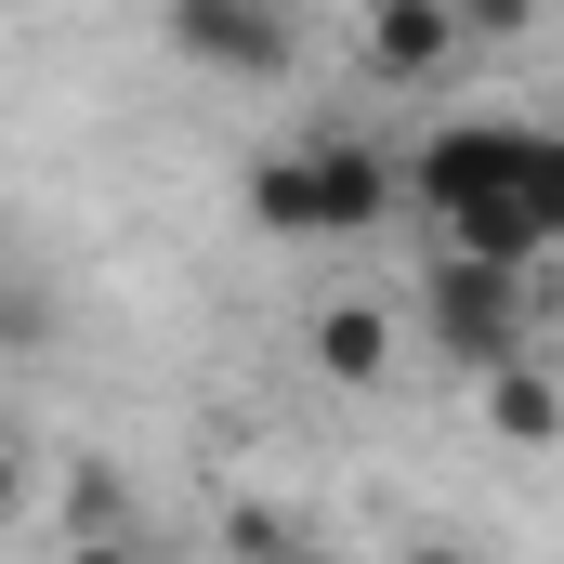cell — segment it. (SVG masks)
<instances>
[{"label":"cell","instance_id":"cell-11","mask_svg":"<svg viewBox=\"0 0 564 564\" xmlns=\"http://www.w3.org/2000/svg\"><path fill=\"white\" fill-rule=\"evenodd\" d=\"M0 341L26 355V341H53V302H26V289H0Z\"/></svg>","mask_w":564,"mask_h":564},{"label":"cell","instance_id":"cell-2","mask_svg":"<svg viewBox=\"0 0 564 564\" xmlns=\"http://www.w3.org/2000/svg\"><path fill=\"white\" fill-rule=\"evenodd\" d=\"M421 328L446 341V368H512V355H539V276H499V263H459V250H433L421 263Z\"/></svg>","mask_w":564,"mask_h":564},{"label":"cell","instance_id":"cell-7","mask_svg":"<svg viewBox=\"0 0 564 564\" xmlns=\"http://www.w3.org/2000/svg\"><path fill=\"white\" fill-rule=\"evenodd\" d=\"M224 552H237V564H341L289 499H237V512H224Z\"/></svg>","mask_w":564,"mask_h":564},{"label":"cell","instance_id":"cell-14","mask_svg":"<svg viewBox=\"0 0 564 564\" xmlns=\"http://www.w3.org/2000/svg\"><path fill=\"white\" fill-rule=\"evenodd\" d=\"M408 564H473V552H459V539H421V552H408Z\"/></svg>","mask_w":564,"mask_h":564},{"label":"cell","instance_id":"cell-9","mask_svg":"<svg viewBox=\"0 0 564 564\" xmlns=\"http://www.w3.org/2000/svg\"><path fill=\"white\" fill-rule=\"evenodd\" d=\"M250 224H263V237H315V184H302V144L250 158Z\"/></svg>","mask_w":564,"mask_h":564},{"label":"cell","instance_id":"cell-13","mask_svg":"<svg viewBox=\"0 0 564 564\" xmlns=\"http://www.w3.org/2000/svg\"><path fill=\"white\" fill-rule=\"evenodd\" d=\"M66 564H144V539H93V552H66Z\"/></svg>","mask_w":564,"mask_h":564},{"label":"cell","instance_id":"cell-15","mask_svg":"<svg viewBox=\"0 0 564 564\" xmlns=\"http://www.w3.org/2000/svg\"><path fill=\"white\" fill-rule=\"evenodd\" d=\"M0 289H13V263H0Z\"/></svg>","mask_w":564,"mask_h":564},{"label":"cell","instance_id":"cell-4","mask_svg":"<svg viewBox=\"0 0 564 564\" xmlns=\"http://www.w3.org/2000/svg\"><path fill=\"white\" fill-rule=\"evenodd\" d=\"M302 184H315V237H368V224H394L408 197H394V158L368 132H302Z\"/></svg>","mask_w":564,"mask_h":564},{"label":"cell","instance_id":"cell-10","mask_svg":"<svg viewBox=\"0 0 564 564\" xmlns=\"http://www.w3.org/2000/svg\"><path fill=\"white\" fill-rule=\"evenodd\" d=\"M93 539H144L119 473H79V486H66V552H93Z\"/></svg>","mask_w":564,"mask_h":564},{"label":"cell","instance_id":"cell-6","mask_svg":"<svg viewBox=\"0 0 564 564\" xmlns=\"http://www.w3.org/2000/svg\"><path fill=\"white\" fill-rule=\"evenodd\" d=\"M315 368H328V381H381V368H394V315H381V302H328V315H315Z\"/></svg>","mask_w":564,"mask_h":564},{"label":"cell","instance_id":"cell-12","mask_svg":"<svg viewBox=\"0 0 564 564\" xmlns=\"http://www.w3.org/2000/svg\"><path fill=\"white\" fill-rule=\"evenodd\" d=\"M13 512H26V459L0 446V525H13Z\"/></svg>","mask_w":564,"mask_h":564},{"label":"cell","instance_id":"cell-5","mask_svg":"<svg viewBox=\"0 0 564 564\" xmlns=\"http://www.w3.org/2000/svg\"><path fill=\"white\" fill-rule=\"evenodd\" d=\"M459 40H473L459 0H381V13L355 26V66H368V79H446Z\"/></svg>","mask_w":564,"mask_h":564},{"label":"cell","instance_id":"cell-8","mask_svg":"<svg viewBox=\"0 0 564 564\" xmlns=\"http://www.w3.org/2000/svg\"><path fill=\"white\" fill-rule=\"evenodd\" d=\"M486 421H499V446H552V368L539 355L486 368Z\"/></svg>","mask_w":564,"mask_h":564},{"label":"cell","instance_id":"cell-1","mask_svg":"<svg viewBox=\"0 0 564 564\" xmlns=\"http://www.w3.org/2000/svg\"><path fill=\"white\" fill-rule=\"evenodd\" d=\"M394 197L446 224L459 263H499V276H539V250L564 237V144L525 119H433L394 158Z\"/></svg>","mask_w":564,"mask_h":564},{"label":"cell","instance_id":"cell-3","mask_svg":"<svg viewBox=\"0 0 564 564\" xmlns=\"http://www.w3.org/2000/svg\"><path fill=\"white\" fill-rule=\"evenodd\" d=\"M158 40H171L184 66H210V79H289V66H302V26H289L276 0H171Z\"/></svg>","mask_w":564,"mask_h":564}]
</instances>
